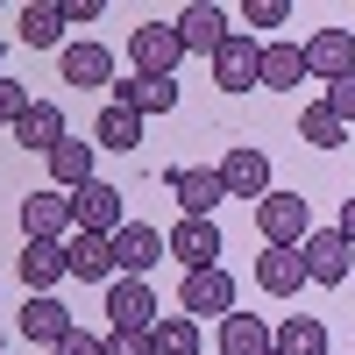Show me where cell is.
Here are the masks:
<instances>
[{
	"mask_svg": "<svg viewBox=\"0 0 355 355\" xmlns=\"http://www.w3.org/2000/svg\"><path fill=\"white\" fill-rule=\"evenodd\" d=\"M299 78H306V50H299V43H270V50H263L256 85H270V93H291Z\"/></svg>",
	"mask_w": 355,
	"mask_h": 355,
	"instance_id": "24",
	"label": "cell"
},
{
	"mask_svg": "<svg viewBox=\"0 0 355 355\" xmlns=\"http://www.w3.org/2000/svg\"><path fill=\"white\" fill-rule=\"evenodd\" d=\"M135 142H142V114H128V107H100V121H93V150H114V157H121V150H135Z\"/></svg>",
	"mask_w": 355,
	"mask_h": 355,
	"instance_id": "25",
	"label": "cell"
},
{
	"mask_svg": "<svg viewBox=\"0 0 355 355\" xmlns=\"http://www.w3.org/2000/svg\"><path fill=\"white\" fill-rule=\"evenodd\" d=\"M178 43H185V50H206V57H214L227 36H234V28H227V8H214V0H192V8H178Z\"/></svg>",
	"mask_w": 355,
	"mask_h": 355,
	"instance_id": "13",
	"label": "cell"
},
{
	"mask_svg": "<svg viewBox=\"0 0 355 355\" xmlns=\"http://www.w3.org/2000/svg\"><path fill=\"white\" fill-rule=\"evenodd\" d=\"M21 107H28V93H21L8 71H0V128H15V114H21Z\"/></svg>",
	"mask_w": 355,
	"mask_h": 355,
	"instance_id": "32",
	"label": "cell"
},
{
	"mask_svg": "<svg viewBox=\"0 0 355 355\" xmlns=\"http://www.w3.org/2000/svg\"><path fill=\"white\" fill-rule=\"evenodd\" d=\"M57 71H64V85H85V93H100V85H114V50H107V43H64Z\"/></svg>",
	"mask_w": 355,
	"mask_h": 355,
	"instance_id": "15",
	"label": "cell"
},
{
	"mask_svg": "<svg viewBox=\"0 0 355 355\" xmlns=\"http://www.w3.org/2000/svg\"><path fill=\"white\" fill-rule=\"evenodd\" d=\"M320 107H327V114H334L341 128H355V71H348V78H334V85H327V100H320Z\"/></svg>",
	"mask_w": 355,
	"mask_h": 355,
	"instance_id": "30",
	"label": "cell"
},
{
	"mask_svg": "<svg viewBox=\"0 0 355 355\" xmlns=\"http://www.w3.org/2000/svg\"><path fill=\"white\" fill-rule=\"evenodd\" d=\"M64 277L114 284V234H64Z\"/></svg>",
	"mask_w": 355,
	"mask_h": 355,
	"instance_id": "14",
	"label": "cell"
},
{
	"mask_svg": "<svg viewBox=\"0 0 355 355\" xmlns=\"http://www.w3.org/2000/svg\"><path fill=\"white\" fill-rule=\"evenodd\" d=\"M214 171H220L227 199H263V192H270V157H263L256 142H242V150H227V157H220Z\"/></svg>",
	"mask_w": 355,
	"mask_h": 355,
	"instance_id": "12",
	"label": "cell"
},
{
	"mask_svg": "<svg viewBox=\"0 0 355 355\" xmlns=\"http://www.w3.org/2000/svg\"><path fill=\"white\" fill-rule=\"evenodd\" d=\"M15 270H21V284H28V299L57 291V277H64V242H28Z\"/></svg>",
	"mask_w": 355,
	"mask_h": 355,
	"instance_id": "20",
	"label": "cell"
},
{
	"mask_svg": "<svg viewBox=\"0 0 355 355\" xmlns=\"http://www.w3.org/2000/svg\"><path fill=\"white\" fill-rule=\"evenodd\" d=\"M220 355H270V320L227 313V320H220Z\"/></svg>",
	"mask_w": 355,
	"mask_h": 355,
	"instance_id": "26",
	"label": "cell"
},
{
	"mask_svg": "<svg viewBox=\"0 0 355 355\" xmlns=\"http://www.w3.org/2000/svg\"><path fill=\"white\" fill-rule=\"evenodd\" d=\"M178 313L185 320H227L234 313V277L227 270H192L185 291H178Z\"/></svg>",
	"mask_w": 355,
	"mask_h": 355,
	"instance_id": "6",
	"label": "cell"
},
{
	"mask_svg": "<svg viewBox=\"0 0 355 355\" xmlns=\"http://www.w3.org/2000/svg\"><path fill=\"white\" fill-rule=\"evenodd\" d=\"M21 234H28V242H64V234H71V199L57 192V185L28 192L21 199Z\"/></svg>",
	"mask_w": 355,
	"mask_h": 355,
	"instance_id": "11",
	"label": "cell"
},
{
	"mask_svg": "<svg viewBox=\"0 0 355 355\" xmlns=\"http://www.w3.org/2000/svg\"><path fill=\"white\" fill-rule=\"evenodd\" d=\"M164 256H178V263H185V277H192V270H220L227 242H220V227H214V220H178V227H171V242H164Z\"/></svg>",
	"mask_w": 355,
	"mask_h": 355,
	"instance_id": "5",
	"label": "cell"
},
{
	"mask_svg": "<svg viewBox=\"0 0 355 355\" xmlns=\"http://www.w3.org/2000/svg\"><path fill=\"white\" fill-rule=\"evenodd\" d=\"M15 327H21V341L57 348V341L71 334V313H64V299H57V291H43V299H28V306H21V320H15Z\"/></svg>",
	"mask_w": 355,
	"mask_h": 355,
	"instance_id": "17",
	"label": "cell"
},
{
	"mask_svg": "<svg viewBox=\"0 0 355 355\" xmlns=\"http://www.w3.org/2000/svg\"><path fill=\"white\" fill-rule=\"evenodd\" d=\"M150 355H199V320H185V313H164L150 334Z\"/></svg>",
	"mask_w": 355,
	"mask_h": 355,
	"instance_id": "27",
	"label": "cell"
},
{
	"mask_svg": "<svg viewBox=\"0 0 355 355\" xmlns=\"http://www.w3.org/2000/svg\"><path fill=\"white\" fill-rule=\"evenodd\" d=\"M242 21H249V28H284V21H291V0H249Z\"/></svg>",
	"mask_w": 355,
	"mask_h": 355,
	"instance_id": "31",
	"label": "cell"
},
{
	"mask_svg": "<svg viewBox=\"0 0 355 355\" xmlns=\"http://www.w3.org/2000/svg\"><path fill=\"white\" fill-rule=\"evenodd\" d=\"M256 227H263V249H299L306 234H313V206L299 199V192H263L256 199Z\"/></svg>",
	"mask_w": 355,
	"mask_h": 355,
	"instance_id": "1",
	"label": "cell"
},
{
	"mask_svg": "<svg viewBox=\"0 0 355 355\" xmlns=\"http://www.w3.org/2000/svg\"><path fill=\"white\" fill-rule=\"evenodd\" d=\"M270 355H327V327L313 313H291L284 327H270Z\"/></svg>",
	"mask_w": 355,
	"mask_h": 355,
	"instance_id": "22",
	"label": "cell"
},
{
	"mask_svg": "<svg viewBox=\"0 0 355 355\" xmlns=\"http://www.w3.org/2000/svg\"><path fill=\"white\" fill-rule=\"evenodd\" d=\"M256 64H263V43L234 28V36L214 50V85L220 93H256Z\"/></svg>",
	"mask_w": 355,
	"mask_h": 355,
	"instance_id": "9",
	"label": "cell"
},
{
	"mask_svg": "<svg viewBox=\"0 0 355 355\" xmlns=\"http://www.w3.org/2000/svg\"><path fill=\"white\" fill-rule=\"evenodd\" d=\"M15 142H21V150H36V157H50L57 142H64V114H57L50 100H28V107L15 114Z\"/></svg>",
	"mask_w": 355,
	"mask_h": 355,
	"instance_id": "19",
	"label": "cell"
},
{
	"mask_svg": "<svg viewBox=\"0 0 355 355\" xmlns=\"http://www.w3.org/2000/svg\"><path fill=\"white\" fill-rule=\"evenodd\" d=\"M128 64L135 78H178V64H185V43H178L171 21H142L128 36Z\"/></svg>",
	"mask_w": 355,
	"mask_h": 355,
	"instance_id": "3",
	"label": "cell"
},
{
	"mask_svg": "<svg viewBox=\"0 0 355 355\" xmlns=\"http://www.w3.org/2000/svg\"><path fill=\"white\" fill-rule=\"evenodd\" d=\"M334 234H341V242L355 249V199H341V220H334Z\"/></svg>",
	"mask_w": 355,
	"mask_h": 355,
	"instance_id": "36",
	"label": "cell"
},
{
	"mask_svg": "<svg viewBox=\"0 0 355 355\" xmlns=\"http://www.w3.org/2000/svg\"><path fill=\"white\" fill-rule=\"evenodd\" d=\"M64 199H71V234H114L121 227V192L100 185V178L78 185V192H64Z\"/></svg>",
	"mask_w": 355,
	"mask_h": 355,
	"instance_id": "10",
	"label": "cell"
},
{
	"mask_svg": "<svg viewBox=\"0 0 355 355\" xmlns=\"http://www.w3.org/2000/svg\"><path fill=\"white\" fill-rule=\"evenodd\" d=\"M157 320H164V306H157L150 277H114L107 284V334H150Z\"/></svg>",
	"mask_w": 355,
	"mask_h": 355,
	"instance_id": "2",
	"label": "cell"
},
{
	"mask_svg": "<svg viewBox=\"0 0 355 355\" xmlns=\"http://www.w3.org/2000/svg\"><path fill=\"white\" fill-rule=\"evenodd\" d=\"M355 71V36H348V28H320V36L306 43V78H348Z\"/></svg>",
	"mask_w": 355,
	"mask_h": 355,
	"instance_id": "16",
	"label": "cell"
},
{
	"mask_svg": "<svg viewBox=\"0 0 355 355\" xmlns=\"http://www.w3.org/2000/svg\"><path fill=\"white\" fill-rule=\"evenodd\" d=\"M171 192H178V206H185V220H214V206L227 199V185H220L214 164H178L171 171Z\"/></svg>",
	"mask_w": 355,
	"mask_h": 355,
	"instance_id": "8",
	"label": "cell"
},
{
	"mask_svg": "<svg viewBox=\"0 0 355 355\" xmlns=\"http://www.w3.org/2000/svg\"><path fill=\"white\" fill-rule=\"evenodd\" d=\"M50 355H100V334H78V327H71V334H64V341H57Z\"/></svg>",
	"mask_w": 355,
	"mask_h": 355,
	"instance_id": "34",
	"label": "cell"
},
{
	"mask_svg": "<svg viewBox=\"0 0 355 355\" xmlns=\"http://www.w3.org/2000/svg\"><path fill=\"white\" fill-rule=\"evenodd\" d=\"M256 284L270 291V299H291V291L306 284V263H299V249H263V256H256Z\"/></svg>",
	"mask_w": 355,
	"mask_h": 355,
	"instance_id": "21",
	"label": "cell"
},
{
	"mask_svg": "<svg viewBox=\"0 0 355 355\" xmlns=\"http://www.w3.org/2000/svg\"><path fill=\"white\" fill-rule=\"evenodd\" d=\"M0 355H8V348H0Z\"/></svg>",
	"mask_w": 355,
	"mask_h": 355,
	"instance_id": "38",
	"label": "cell"
},
{
	"mask_svg": "<svg viewBox=\"0 0 355 355\" xmlns=\"http://www.w3.org/2000/svg\"><path fill=\"white\" fill-rule=\"evenodd\" d=\"M299 135L313 142V150H341V142H348V128H341V121H334V114L320 107V100H313V107L299 114Z\"/></svg>",
	"mask_w": 355,
	"mask_h": 355,
	"instance_id": "29",
	"label": "cell"
},
{
	"mask_svg": "<svg viewBox=\"0 0 355 355\" xmlns=\"http://www.w3.org/2000/svg\"><path fill=\"white\" fill-rule=\"evenodd\" d=\"M107 8H100V0H64V21H100Z\"/></svg>",
	"mask_w": 355,
	"mask_h": 355,
	"instance_id": "35",
	"label": "cell"
},
{
	"mask_svg": "<svg viewBox=\"0 0 355 355\" xmlns=\"http://www.w3.org/2000/svg\"><path fill=\"white\" fill-rule=\"evenodd\" d=\"M299 263H306V284H348V270H355V249L341 242L334 227H313L306 242H299Z\"/></svg>",
	"mask_w": 355,
	"mask_h": 355,
	"instance_id": "4",
	"label": "cell"
},
{
	"mask_svg": "<svg viewBox=\"0 0 355 355\" xmlns=\"http://www.w3.org/2000/svg\"><path fill=\"white\" fill-rule=\"evenodd\" d=\"M57 28H64V8H50V0H28L21 8V43L28 50H57Z\"/></svg>",
	"mask_w": 355,
	"mask_h": 355,
	"instance_id": "28",
	"label": "cell"
},
{
	"mask_svg": "<svg viewBox=\"0 0 355 355\" xmlns=\"http://www.w3.org/2000/svg\"><path fill=\"white\" fill-rule=\"evenodd\" d=\"M50 185L57 192H78V185H93V142H57L50 150Z\"/></svg>",
	"mask_w": 355,
	"mask_h": 355,
	"instance_id": "23",
	"label": "cell"
},
{
	"mask_svg": "<svg viewBox=\"0 0 355 355\" xmlns=\"http://www.w3.org/2000/svg\"><path fill=\"white\" fill-rule=\"evenodd\" d=\"M114 107H128V114H142V121H150V114H171L178 107V78H114Z\"/></svg>",
	"mask_w": 355,
	"mask_h": 355,
	"instance_id": "18",
	"label": "cell"
},
{
	"mask_svg": "<svg viewBox=\"0 0 355 355\" xmlns=\"http://www.w3.org/2000/svg\"><path fill=\"white\" fill-rule=\"evenodd\" d=\"M100 355H150L142 334H100Z\"/></svg>",
	"mask_w": 355,
	"mask_h": 355,
	"instance_id": "33",
	"label": "cell"
},
{
	"mask_svg": "<svg viewBox=\"0 0 355 355\" xmlns=\"http://www.w3.org/2000/svg\"><path fill=\"white\" fill-rule=\"evenodd\" d=\"M157 263H164V234L150 220H121L114 227V270L121 277H150Z\"/></svg>",
	"mask_w": 355,
	"mask_h": 355,
	"instance_id": "7",
	"label": "cell"
},
{
	"mask_svg": "<svg viewBox=\"0 0 355 355\" xmlns=\"http://www.w3.org/2000/svg\"><path fill=\"white\" fill-rule=\"evenodd\" d=\"M348 142H355V128H348Z\"/></svg>",
	"mask_w": 355,
	"mask_h": 355,
	"instance_id": "37",
	"label": "cell"
}]
</instances>
